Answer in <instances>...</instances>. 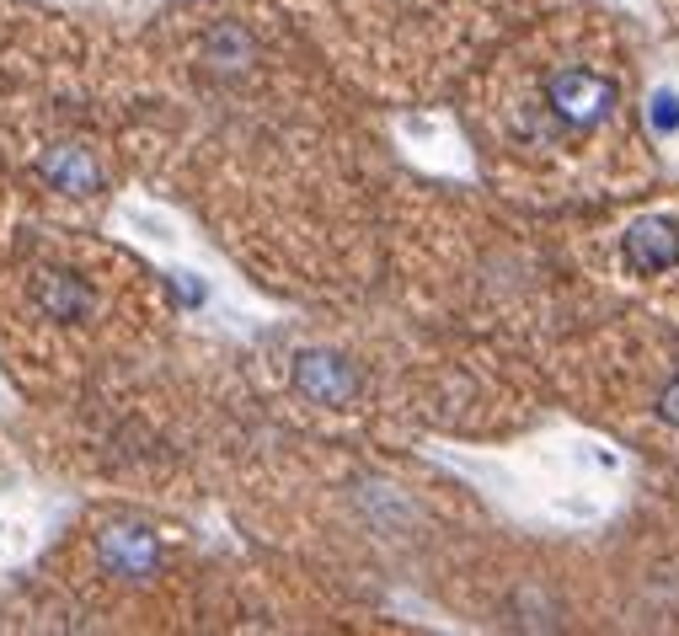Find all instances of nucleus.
<instances>
[{"label": "nucleus", "mask_w": 679, "mask_h": 636, "mask_svg": "<svg viewBox=\"0 0 679 636\" xmlns=\"http://www.w3.org/2000/svg\"><path fill=\"white\" fill-rule=\"evenodd\" d=\"M43 177L59 188V193H91L102 177H97V166L80 156V150H48L43 156Z\"/></svg>", "instance_id": "423d86ee"}, {"label": "nucleus", "mask_w": 679, "mask_h": 636, "mask_svg": "<svg viewBox=\"0 0 679 636\" xmlns=\"http://www.w3.org/2000/svg\"><path fill=\"white\" fill-rule=\"evenodd\" d=\"M658 412H664V423L669 428H679V375L664 386V397H658Z\"/></svg>", "instance_id": "0eeeda50"}, {"label": "nucleus", "mask_w": 679, "mask_h": 636, "mask_svg": "<svg viewBox=\"0 0 679 636\" xmlns=\"http://www.w3.org/2000/svg\"><path fill=\"white\" fill-rule=\"evenodd\" d=\"M626 268L632 274H669L679 263V231L669 225V214H647L637 225H626Z\"/></svg>", "instance_id": "f03ea898"}, {"label": "nucleus", "mask_w": 679, "mask_h": 636, "mask_svg": "<svg viewBox=\"0 0 679 636\" xmlns=\"http://www.w3.org/2000/svg\"><path fill=\"white\" fill-rule=\"evenodd\" d=\"M38 305L54 321H86L97 311V294H91L76 274H48V279L38 283Z\"/></svg>", "instance_id": "39448f33"}, {"label": "nucleus", "mask_w": 679, "mask_h": 636, "mask_svg": "<svg viewBox=\"0 0 679 636\" xmlns=\"http://www.w3.org/2000/svg\"><path fill=\"white\" fill-rule=\"evenodd\" d=\"M294 386H300L311 401H321V406H343V401L354 397V375H348V364L321 358V354H300V364H294Z\"/></svg>", "instance_id": "20e7f679"}, {"label": "nucleus", "mask_w": 679, "mask_h": 636, "mask_svg": "<svg viewBox=\"0 0 679 636\" xmlns=\"http://www.w3.org/2000/svg\"><path fill=\"white\" fill-rule=\"evenodd\" d=\"M541 97H546V113L567 129H600L610 113H615V102H621V80L594 70V65H557V70H546V86H541Z\"/></svg>", "instance_id": "f257e3e1"}, {"label": "nucleus", "mask_w": 679, "mask_h": 636, "mask_svg": "<svg viewBox=\"0 0 679 636\" xmlns=\"http://www.w3.org/2000/svg\"><path fill=\"white\" fill-rule=\"evenodd\" d=\"M102 561H108L113 578L140 583V578H156L160 546L151 529H108V535H102Z\"/></svg>", "instance_id": "7ed1b4c3"}, {"label": "nucleus", "mask_w": 679, "mask_h": 636, "mask_svg": "<svg viewBox=\"0 0 679 636\" xmlns=\"http://www.w3.org/2000/svg\"><path fill=\"white\" fill-rule=\"evenodd\" d=\"M658 123H664V129H675V123H679V102H675V97H664V102H658Z\"/></svg>", "instance_id": "6e6552de"}]
</instances>
